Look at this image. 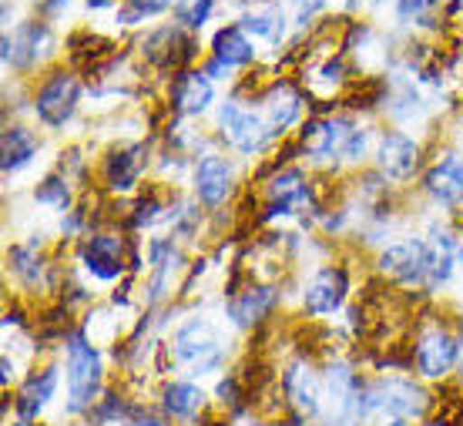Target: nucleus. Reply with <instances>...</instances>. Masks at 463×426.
Segmentation results:
<instances>
[{"instance_id":"nucleus-1","label":"nucleus","mask_w":463,"mask_h":426,"mask_svg":"<svg viewBox=\"0 0 463 426\" xmlns=\"http://www.w3.org/2000/svg\"><path fill=\"white\" fill-rule=\"evenodd\" d=\"M215 125L222 131V141L232 151L245 155V158L266 151L279 138L276 131H272V125L266 121V115L249 108V101H242V98H232V101L222 104L219 111H215Z\"/></svg>"},{"instance_id":"nucleus-2","label":"nucleus","mask_w":463,"mask_h":426,"mask_svg":"<svg viewBox=\"0 0 463 426\" xmlns=\"http://www.w3.org/2000/svg\"><path fill=\"white\" fill-rule=\"evenodd\" d=\"M64 359H68V400L71 413H81L98 400L101 380H105V366H101V353L88 343L81 329L64 336Z\"/></svg>"},{"instance_id":"nucleus-3","label":"nucleus","mask_w":463,"mask_h":426,"mask_svg":"<svg viewBox=\"0 0 463 426\" xmlns=\"http://www.w3.org/2000/svg\"><path fill=\"white\" fill-rule=\"evenodd\" d=\"M175 359L188 366L192 373H215L225 359V339H222L219 326L205 319V316H192L188 323L175 329L172 339Z\"/></svg>"},{"instance_id":"nucleus-4","label":"nucleus","mask_w":463,"mask_h":426,"mask_svg":"<svg viewBox=\"0 0 463 426\" xmlns=\"http://www.w3.org/2000/svg\"><path fill=\"white\" fill-rule=\"evenodd\" d=\"M78 101H81V78L74 71H54V74H47L44 81L37 84L34 115L44 128L58 131L74 118Z\"/></svg>"},{"instance_id":"nucleus-5","label":"nucleus","mask_w":463,"mask_h":426,"mask_svg":"<svg viewBox=\"0 0 463 426\" xmlns=\"http://www.w3.org/2000/svg\"><path fill=\"white\" fill-rule=\"evenodd\" d=\"M138 51L151 68L158 71L172 68L178 74V71H185L195 61L198 41L192 37V31L178 27V24H162V27H151L148 34L141 37Z\"/></svg>"},{"instance_id":"nucleus-6","label":"nucleus","mask_w":463,"mask_h":426,"mask_svg":"<svg viewBox=\"0 0 463 426\" xmlns=\"http://www.w3.org/2000/svg\"><path fill=\"white\" fill-rule=\"evenodd\" d=\"M356 121L353 118H313L309 125L302 128L299 135V151L316 165H333V162H346V148L349 138L356 131Z\"/></svg>"},{"instance_id":"nucleus-7","label":"nucleus","mask_w":463,"mask_h":426,"mask_svg":"<svg viewBox=\"0 0 463 426\" xmlns=\"http://www.w3.org/2000/svg\"><path fill=\"white\" fill-rule=\"evenodd\" d=\"M380 272L396 279L400 286H427L430 279V249L427 239L406 235L400 242L386 245L380 252Z\"/></svg>"},{"instance_id":"nucleus-8","label":"nucleus","mask_w":463,"mask_h":426,"mask_svg":"<svg viewBox=\"0 0 463 426\" xmlns=\"http://www.w3.org/2000/svg\"><path fill=\"white\" fill-rule=\"evenodd\" d=\"M47 51H54V31L47 21H24L17 31L4 34V68L31 71Z\"/></svg>"},{"instance_id":"nucleus-9","label":"nucleus","mask_w":463,"mask_h":426,"mask_svg":"<svg viewBox=\"0 0 463 426\" xmlns=\"http://www.w3.org/2000/svg\"><path fill=\"white\" fill-rule=\"evenodd\" d=\"M148 168V148L141 141H128V145H115L101 162V182L108 192L115 195H128L135 192L141 182V175Z\"/></svg>"},{"instance_id":"nucleus-10","label":"nucleus","mask_w":463,"mask_h":426,"mask_svg":"<svg viewBox=\"0 0 463 426\" xmlns=\"http://www.w3.org/2000/svg\"><path fill=\"white\" fill-rule=\"evenodd\" d=\"M232 185H235V168L225 155L219 151H205L195 162L192 172V192L205 208H219L225 198L232 195Z\"/></svg>"},{"instance_id":"nucleus-11","label":"nucleus","mask_w":463,"mask_h":426,"mask_svg":"<svg viewBox=\"0 0 463 426\" xmlns=\"http://www.w3.org/2000/svg\"><path fill=\"white\" fill-rule=\"evenodd\" d=\"M366 410L406 420V416H420L427 410V396L410 380H383L366 390Z\"/></svg>"},{"instance_id":"nucleus-12","label":"nucleus","mask_w":463,"mask_h":426,"mask_svg":"<svg viewBox=\"0 0 463 426\" xmlns=\"http://www.w3.org/2000/svg\"><path fill=\"white\" fill-rule=\"evenodd\" d=\"M215 101V88H212V78L205 71L185 68L178 71L168 84V108H172L178 118H198L205 115Z\"/></svg>"},{"instance_id":"nucleus-13","label":"nucleus","mask_w":463,"mask_h":426,"mask_svg":"<svg viewBox=\"0 0 463 426\" xmlns=\"http://www.w3.org/2000/svg\"><path fill=\"white\" fill-rule=\"evenodd\" d=\"M346 296H349L346 269L326 265V269H319L309 279V286L302 289V309L309 312V316H333V312L343 309Z\"/></svg>"},{"instance_id":"nucleus-14","label":"nucleus","mask_w":463,"mask_h":426,"mask_svg":"<svg viewBox=\"0 0 463 426\" xmlns=\"http://www.w3.org/2000/svg\"><path fill=\"white\" fill-rule=\"evenodd\" d=\"M78 259H81L84 272H91L94 279L115 282L125 272V239L108 235V232H94V235H88L81 242Z\"/></svg>"},{"instance_id":"nucleus-15","label":"nucleus","mask_w":463,"mask_h":426,"mask_svg":"<svg viewBox=\"0 0 463 426\" xmlns=\"http://www.w3.org/2000/svg\"><path fill=\"white\" fill-rule=\"evenodd\" d=\"M259 108H262V115L266 121L272 125L279 138L289 131L302 115V94L296 84H289L286 78H272V81L259 91Z\"/></svg>"},{"instance_id":"nucleus-16","label":"nucleus","mask_w":463,"mask_h":426,"mask_svg":"<svg viewBox=\"0 0 463 426\" xmlns=\"http://www.w3.org/2000/svg\"><path fill=\"white\" fill-rule=\"evenodd\" d=\"M376 168L390 182H406L420 168V145L403 131H386L376 148Z\"/></svg>"},{"instance_id":"nucleus-17","label":"nucleus","mask_w":463,"mask_h":426,"mask_svg":"<svg viewBox=\"0 0 463 426\" xmlns=\"http://www.w3.org/2000/svg\"><path fill=\"white\" fill-rule=\"evenodd\" d=\"M457 363V339H453L443 326H430L427 333L417 339V369L427 380H440L447 376Z\"/></svg>"},{"instance_id":"nucleus-18","label":"nucleus","mask_w":463,"mask_h":426,"mask_svg":"<svg viewBox=\"0 0 463 426\" xmlns=\"http://www.w3.org/2000/svg\"><path fill=\"white\" fill-rule=\"evenodd\" d=\"M423 188L433 202H440L443 208L463 212V158L460 155H443L440 162L430 165Z\"/></svg>"},{"instance_id":"nucleus-19","label":"nucleus","mask_w":463,"mask_h":426,"mask_svg":"<svg viewBox=\"0 0 463 426\" xmlns=\"http://www.w3.org/2000/svg\"><path fill=\"white\" fill-rule=\"evenodd\" d=\"M276 302H279V292L272 286H249L245 292L232 296L225 312H229V319L235 326H255L276 309Z\"/></svg>"},{"instance_id":"nucleus-20","label":"nucleus","mask_w":463,"mask_h":426,"mask_svg":"<svg viewBox=\"0 0 463 426\" xmlns=\"http://www.w3.org/2000/svg\"><path fill=\"white\" fill-rule=\"evenodd\" d=\"M212 58L222 61L225 68H249L255 64V44L245 34L242 24H225L212 37Z\"/></svg>"},{"instance_id":"nucleus-21","label":"nucleus","mask_w":463,"mask_h":426,"mask_svg":"<svg viewBox=\"0 0 463 426\" xmlns=\"http://www.w3.org/2000/svg\"><path fill=\"white\" fill-rule=\"evenodd\" d=\"M282 390H286V400H289L302 416H316L319 413V383H316L313 369L306 363H292L286 373H282Z\"/></svg>"},{"instance_id":"nucleus-22","label":"nucleus","mask_w":463,"mask_h":426,"mask_svg":"<svg viewBox=\"0 0 463 426\" xmlns=\"http://www.w3.org/2000/svg\"><path fill=\"white\" fill-rule=\"evenodd\" d=\"M37 148H41V141L31 128L24 125H7L4 128V178H11L17 175L21 168L34 162Z\"/></svg>"},{"instance_id":"nucleus-23","label":"nucleus","mask_w":463,"mask_h":426,"mask_svg":"<svg viewBox=\"0 0 463 426\" xmlns=\"http://www.w3.org/2000/svg\"><path fill=\"white\" fill-rule=\"evenodd\" d=\"M239 24L245 27V34L249 37H262L269 41L272 47L282 44V37H286V14L279 4H266V7H252V11H245L239 17Z\"/></svg>"},{"instance_id":"nucleus-24","label":"nucleus","mask_w":463,"mask_h":426,"mask_svg":"<svg viewBox=\"0 0 463 426\" xmlns=\"http://www.w3.org/2000/svg\"><path fill=\"white\" fill-rule=\"evenodd\" d=\"M54 390H58V369L44 366L41 373H34L31 380L24 383L21 396H17V413H21L24 420H34V416L51 403Z\"/></svg>"},{"instance_id":"nucleus-25","label":"nucleus","mask_w":463,"mask_h":426,"mask_svg":"<svg viewBox=\"0 0 463 426\" xmlns=\"http://www.w3.org/2000/svg\"><path fill=\"white\" fill-rule=\"evenodd\" d=\"M202 403H205V393L192 383H168L165 386V410L175 420H195Z\"/></svg>"},{"instance_id":"nucleus-26","label":"nucleus","mask_w":463,"mask_h":426,"mask_svg":"<svg viewBox=\"0 0 463 426\" xmlns=\"http://www.w3.org/2000/svg\"><path fill=\"white\" fill-rule=\"evenodd\" d=\"M215 4L219 0H175L172 4V17L178 27H185V31H202L205 24L212 21V14H215Z\"/></svg>"},{"instance_id":"nucleus-27","label":"nucleus","mask_w":463,"mask_h":426,"mask_svg":"<svg viewBox=\"0 0 463 426\" xmlns=\"http://www.w3.org/2000/svg\"><path fill=\"white\" fill-rule=\"evenodd\" d=\"M34 198L41 202V205H51V208H64L71 205V188H68V178H64V172H54L47 175L44 182L34 188Z\"/></svg>"},{"instance_id":"nucleus-28","label":"nucleus","mask_w":463,"mask_h":426,"mask_svg":"<svg viewBox=\"0 0 463 426\" xmlns=\"http://www.w3.org/2000/svg\"><path fill=\"white\" fill-rule=\"evenodd\" d=\"M433 7V0H393V14L403 27H413V24H427V14Z\"/></svg>"},{"instance_id":"nucleus-29","label":"nucleus","mask_w":463,"mask_h":426,"mask_svg":"<svg viewBox=\"0 0 463 426\" xmlns=\"http://www.w3.org/2000/svg\"><path fill=\"white\" fill-rule=\"evenodd\" d=\"M326 7V0H296V14H292V24L299 27V31H306L309 24H313V17Z\"/></svg>"},{"instance_id":"nucleus-30","label":"nucleus","mask_w":463,"mask_h":426,"mask_svg":"<svg viewBox=\"0 0 463 426\" xmlns=\"http://www.w3.org/2000/svg\"><path fill=\"white\" fill-rule=\"evenodd\" d=\"M131 4H138L141 11H148V17H158V14L172 11L175 0H131Z\"/></svg>"},{"instance_id":"nucleus-31","label":"nucleus","mask_w":463,"mask_h":426,"mask_svg":"<svg viewBox=\"0 0 463 426\" xmlns=\"http://www.w3.org/2000/svg\"><path fill=\"white\" fill-rule=\"evenodd\" d=\"M84 7L88 11H108V7H115V0H84Z\"/></svg>"},{"instance_id":"nucleus-32","label":"nucleus","mask_w":463,"mask_h":426,"mask_svg":"<svg viewBox=\"0 0 463 426\" xmlns=\"http://www.w3.org/2000/svg\"><path fill=\"white\" fill-rule=\"evenodd\" d=\"M11 426H41V423H34V420H17V423H11Z\"/></svg>"},{"instance_id":"nucleus-33","label":"nucleus","mask_w":463,"mask_h":426,"mask_svg":"<svg viewBox=\"0 0 463 426\" xmlns=\"http://www.w3.org/2000/svg\"><path fill=\"white\" fill-rule=\"evenodd\" d=\"M235 426H266V423H255V420H239Z\"/></svg>"},{"instance_id":"nucleus-34","label":"nucleus","mask_w":463,"mask_h":426,"mask_svg":"<svg viewBox=\"0 0 463 426\" xmlns=\"http://www.w3.org/2000/svg\"><path fill=\"white\" fill-rule=\"evenodd\" d=\"M47 4H51V0H34V7H37V11H41V7H47Z\"/></svg>"},{"instance_id":"nucleus-35","label":"nucleus","mask_w":463,"mask_h":426,"mask_svg":"<svg viewBox=\"0 0 463 426\" xmlns=\"http://www.w3.org/2000/svg\"><path fill=\"white\" fill-rule=\"evenodd\" d=\"M390 426H406V423H403V420H393V423H390Z\"/></svg>"},{"instance_id":"nucleus-36","label":"nucleus","mask_w":463,"mask_h":426,"mask_svg":"<svg viewBox=\"0 0 463 426\" xmlns=\"http://www.w3.org/2000/svg\"><path fill=\"white\" fill-rule=\"evenodd\" d=\"M460 262H463V245H460Z\"/></svg>"}]
</instances>
